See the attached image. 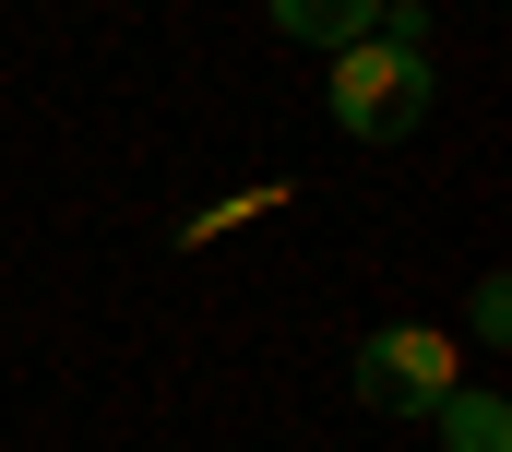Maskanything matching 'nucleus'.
<instances>
[{
  "instance_id": "1",
  "label": "nucleus",
  "mask_w": 512,
  "mask_h": 452,
  "mask_svg": "<svg viewBox=\"0 0 512 452\" xmlns=\"http://www.w3.org/2000/svg\"><path fill=\"white\" fill-rule=\"evenodd\" d=\"M429 96H441V72L417 48V12H382V36L334 48V84H322V108H334L346 143H405L429 119Z\"/></svg>"
},
{
  "instance_id": "3",
  "label": "nucleus",
  "mask_w": 512,
  "mask_h": 452,
  "mask_svg": "<svg viewBox=\"0 0 512 452\" xmlns=\"http://www.w3.org/2000/svg\"><path fill=\"white\" fill-rule=\"evenodd\" d=\"M298 48H358V36H382V12L393 0H262Z\"/></svg>"
},
{
  "instance_id": "2",
  "label": "nucleus",
  "mask_w": 512,
  "mask_h": 452,
  "mask_svg": "<svg viewBox=\"0 0 512 452\" xmlns=\"http://www.w3.org/2000/svg\"><path fill=\"white\" fill-rule=\"evenodd\" d=\"M346 381H358L370 417H429V405L453 393V334H441V322H382V334L346 357Z\"/></svg>"
},
{
  "instance_id": "5",
  "label": "nucleus",
  "mask_w": 512,
  "mask_h": 452,
  "mask_svg": "<svg viewBox=\"0 0 512 452\" xmlns=\"http://www.w3.org/2000/svg\"><path fill=\"white\" fill-rule=\"evenodd\" d=\"M465 334H477V345H512V286H501V274H477V298H465Z\"/></svg>"
},
{
  "instance_id": "4",
  "label": "nucleus",
  "mask_w": 512,
  "mask_h": 452,
  "mask_svg": "<svg viewBox=\"0 0 512 452\" xmlns=\"http://www.w3.org/2000/svg\"><path fill=\"white\" fill-rule=\"evenodd\" d=\"M429 417H441V452H512V405L501 393H465V381H453Z\"/></svg>"
}]
</instances>
